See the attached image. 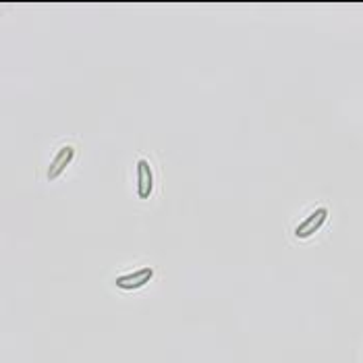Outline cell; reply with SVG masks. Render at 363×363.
Masks as SVG:
<instances>
[{"label": "cell", "instance_id": "277c9868", "mask_svg": "<svg viewBox=\"0 0 363 363\" xmlns=\"http://www.w3.org/2000/svg\"><path fill=\"white\" fill-rule=\"evenodd\" d=\"M154 189V172L147 160L141 158L138 162V196L140 199H147Z\"/></svg>", "mask_w": 363, "mask_h": 363}, {"label": "cell", "instance_id": "6da1fadb", "mask_svg": "<svg viewBox=\"0 0 363 363\" xmlns=\"http://www.w3.org/2000/svg\"><path fill=\"white\" fill-rule=\"evenodd\" d=\"M154 277V268H140L135 272H129V274H123L114 280L118 289L123 291H138L141 286H145Z\"/></svg>", "mask_w": 363, "mask_h": 363}, {"label": "cell", "instance_id": "3957f363", "mask_svg": "<svg viewBox=\"0 0 363 363\" xmlns=\"http://www.w3.org/2000/svg\"><path fill=\"white\" fill-rule=\"evenodd\" d=\"M73 158H75V147L73 145H65V147H60L58 152H56L55 160L50 162V167H48V181H55L58 179L67 167L73 162Z\"/></svg>", "mask_w": 363, "mask_h": 363}, {"label": "cell", "instance_id": "7a4b0ae2", "mask_svg": "<svg viewBox=\"0 0 363 363\" xmlns=\"http://www.w3.org/2000/svg\"><path fill=\"white\" fill-rule=\"evenodd\" d=\"M326 218H328V210H326V208H318V210H313L308 218L295 228V235H297L299 239H308V237L315 235V233L322 228V224L326 223Z\"/></svg>", "mask_w": 363, "mask_h": 363}]
</instances>
